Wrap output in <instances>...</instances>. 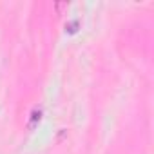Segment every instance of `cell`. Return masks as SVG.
Wrapping results in <instances>:
<instances>
[{
    "instance_id": "6da1fadb",
    "label": "cell",
    "mask_w": 154,
    "mask_h": 154,
    "mask_svg": "<svg viewBox=\"0 0 154 154\" xmlns=\"http://www.w3.org/2000/svg\"><path fill=\"white\" fill-rule=\"evenodd\" d=\"M40 120H42V109H38V107H35L33 111H31V118H29V123H27V127L33 131L38 123H40Z\"/></svg>"
}]
</instances>
